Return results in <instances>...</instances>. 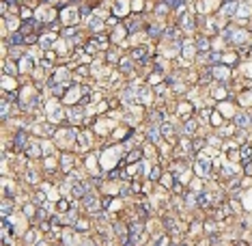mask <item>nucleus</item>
Returning <instances> with one entry per match:
<instances>
[{
    "mask_svg": "<svg viewBox=\"0 0 252 246\" xmlns=\"http://www.w3.org/2000/svg\"><path fill=\"white\" fill-rule=\"evenodd\" d=\"M134 58H138V61H142V58H145V50H142V48H138V50H134Z\"/></svg>",
    "mask_w": 252,
    "mask_h": 246,
    "instance_id": "nucleus-1",
    "label": "nucleus"
}]
</instances>
